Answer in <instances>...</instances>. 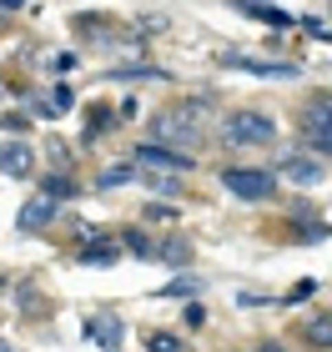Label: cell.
I'll use <instances>...</instances> for the list:
<instances>
[{"instance_id": "cell-28", "label": "cell", "mask_w": 332, "mask_h": 352, "mask_svg": "<svg viewBox=\"0 0 332 352\" xmlns=\"http://www.w3.org/2000/svg\"><path fill=\"white\" fill-rule=\"evenodd\" d=\"M297 236H302V242H322V236H327V227H322V221H318V227H302V232H297Z\"/></svg>"}, {"instance_id": "cell-30", "label": "cell", "mask_w": 332, "mask_h": 352, "mask_svg": "<svg viewBox=\"0 0 332 352\" xmlns=\"http://www.w3.org/2000/svg\"><path fill=\"white\" fill-rule=\"evenodd\" d=\"M262 352H282V347H277V342H267V347H262Z\"/></svg>"}, {"instance_id": "cell-18", "label": "cell", "mask_w": 332, "mask_h": 352, "mask_svg": "<svg viewBox=\"0 0 332 352\" xmlns=\"http://www.w3.org/2000/svg\"><path fill=\"white\" fill-rule=\"evenodd\" d=\"M146 352H181V338H177V332H151Z\"/></svg>"}, {"instance_id": "cell-27", "label": "cell", "mask_w": 332, "mask_h": 352, "mask_svg": "<svg viewBox=\"0 0 332 352\" xmlns=\"http://www.w3.org/2000/svg\"><path fill=\"white\" fill-rule=\"evenodd\" d=\"M312 292H318V287H312V282H297V287H292V292H287V302H307Z\"/></svg>"}, {"instance_id": "cell-31", "label": "cell", "mask_w": 332, "mask_h": 352, "mask_svg": "<svg viewBox=\"0 0 332 352\" xmlns=\"http://www.w3.org/2000/svg\"><path fill=\"white\" fill-rule=\"evenodd\" d=\"M0 292H5V272H0Z\"/></svg>"}, {"instance_id": "cell-11", "label": "cell", "mask_w": 332, "mask_h": 352, "mask_svg": "<svg viewBox=\"0 0 332 352\" xmlns=\"http://www.w3.org/2000/svg\"><path fill=\"white\" fill-rule=\"evenodd\" d=\"M51 217H56L51 197H36V201H25V206H21V217H15V227H21V232H41V227H45V221H51Z\"/></svg>"}, {"instance_id": "cell-8", "label": "cell", "mask_w": 332, "mask_h": 352, "mask_svg": "<svg viewBox=\"0 0 332 352\" xmlns=\"http://www.w3.org/2000/svg\"><path fill=\"white\" fill-rule=\"evenodd\" d=\"M0 171H5V176H30V171H36V146L5 141V146H0Z\"/></svg>"}, {"instance_id": "cell-20", "label": "cell", "mask_w": 332, "mask_h": 352, "mask_svg": "<svg viewBox=\"0 0 332 352\" xmlns=\"http://www.w3.org/2000/svg\"><path fill=\"white\" fill-rule=\"evenodd\" d=\"M297 25H302L307 36H318V41H332V25L322 21V15H307V21H297Z\"/></svg>"}, {"instance_id": "cell-26", "label": "cell", "mask_w": 332, "mask_h": 352, "mask_svg": "<svg viewBox=\"0 0 332 352\" xmlns=\"http://www.w3.org/2000/svg\"><path fill=\"white\" fill-rule=\"evenodd\" d=\"M181 317H186V327H201V322H207V307H201V302H192Z\"/></svg>"}, {"instance_id": "cell-1", "label": "cell", "mask_w": 332, "mask_h": 352, "mask_svg": "<svg viewBox=\"0 0 332 352\" xmlns=\"http://www.w3.org/2000/svg\"><path fill=\"white\" fill-rule=\"evenodd\" d=\"M197 121H201L197 101L156 111V116H151V141H162V146H197Z\"/></svg>"}, {"instance_id": "cell-2", "label": "cell", "mask_w": 332, "mask_h": 352, "mask_svg": "<svg viewBox=\"0 0 332 352\" xmlns=\"http://www.w3.org/2000/svg\"><path fill=\"white\" fill-rule=\"evenodd\" d=\"M221 136L232 146H267V141H277V121L262 116V111H236V116H227Z\"/></svg>"}, {"instance_id": "cell-7", "label": "cell", "mask_w": 332, "mask_h": 352, "mask_svg": "<svg viewBox=\"0 0 332 352\" xmlns=\"http://www.w3.org/2000/svg\"><path fill=\"white\" fill-rule=\"evenodd\" d=\"M272 176H282V182H297V186H318V182H322V162H307V156H282Z\"/></svg>"}, {"instance_id": "cell-5", "label": "cell", "mask_w": 332, "mask_h": 352, "mask_svg": "<svg viewBox=\"0 0 332 352\" xmlns=\"http://www.w3.org/2000/svg\"><path fill=\"white\" fill-rule=\"evenodd\" d=\"M227 66L247 71V76H262V81H292L297 66L292 60H257V56H227Z\"/></svg>"}, {"instance_id": "cell-16", "label": "cell", "mask_w": 332, "mask_h": 352, "mask_svg": "<svg viewBox=\"0 0 332 352\" xmlns=\"http://www.w3.org/2000/svg\"><path fill=\"white\" fill-rule=\"evenodd\" d=\"M131 182H136V166H126V162H121V166H106V171L96 176L101 191H111V186H131Z\"/></svg>"}, {"instance_id": "cell-12", "label": "cell", "mask_w": 332, "mask_h": 352, "mask_svg": "<svg viewBox=\"0 0 332 352\" xmlns=\"http://www.w3.org/2000/svg\"><path fill=\"white\" fill-rule=\"evenodd\" d=\"M232 6L236 10H247V15H257V21H267V25H272V30H292L297 21H292V15L287 10H272V6H257V0H232Z\"/></svg>"}, {"instance_id": "cell-19", "label": "cell", "mask_w": 332, "mask_h": 352, "mask_svg": "<svg viewBox=\"0 0 332 352\" xmlns=\"http://www.w3.org/2000/svg\"><path fill=\"white\" fill-rule=\"evenodd\" d=\"M116 81H156V66H121Z\"/></svg>"}, {"instance_id": "cell-21", "label": "cell", "mask_w": 332, "mask_h": 352, "mask_svg": "<svg viewBox=\"0 0 332 352\" xmlns=\"http://www.w3.org/2000/svg\"><path fill=\"white\" fill-rule=\"evenodd\" d=\"M126 252H136V257H151V236H146V232H126Z\"/></svg>"}, {"instance_id": "cell-10", "label": "cell", "mask_w": 332, "mask_h": 352, "mask_svg": "<svg viewBox=\"0 0 332 352\" xmlns=\"http://www.w3.org/2000/svg\"><path fill=\"white\" fill-rule=\"evenodd\" d=\"M307 136H312V146H318L322 156H332V106L307 111Z\"/></svg>"}, {"instance_id": "cell-24", "label": "cell", "mask_w": 332, "mask_h": 352, "mask_svg": "<svg viewBox=\"0 0 332 352\" xmlns=\"http://www.w3.org/2000/svg\"><path fill=\"white\" fill-rule=\"evenodd\" d=\"M45 146H51V162L56 166H71V146H66V141H45Z\"/></svg>"}, {"instance_id": "cell-4", "label": "cell", "mask_w": 332, "mask_h": 352, "mask_svg": "<svg viewBox=\"0 0 332 352\" xmlns=\"http://www.w3.org/2000/svg\"><path fill=\"white\" fill-rule=\"evenodd\" d=\"M136 162L151 166V171H177V176L192 171V156L171 151V146H162V141H146V146H136Z\"/></svg>"}, {"instance_id": "cell-13", "label": "cell", "mask_w": 332, "mask_h": 352, "mask_svg": "<svg viewBox=\"0 0 332 352\" xmlns=\"http://www.w3.org/2000/svg\"><path fill=\"white\" fill-rule=\"evenodd\" d=\"M302 338H307L312 347H322V352H332V312H312L307 322H302Z\"/></svg>"}, {"instance_id": "cell-6", "label": "cell", "mask_w": 332, "mask_h": 352, "mask_svg": "<svg viewBox=\"0 0 332 352\" xmlns=\"http://www.w3.org/2000/svg\"><path fill=\"white\" fill-rule=\"evenodd\" d=\"M86 338L96 342V347H106V352H116L121 338H126V327H121V317H116V312H96V317L86 322Z\"/></svg>"}, {"instance_id": "cell-14", "label": "cell", "mask_w": 332, "mask_h": 352, "mask_svg": "<svg viewBox=\"0 0 332 352\" xmlns=\"http://www.w3.org/2000/svg\"><path fill=\"white\" fill-rule=\"evenodd\" d=\"M41 197H51V201H66V197H76V182H71L66 171H51V176L41 182Z\"/></svg>"}, {"instance_id": "cell-17", "label": "cell", "mask_w": 332, "mask_h": 352, "mask_svg": "<svg viewBox=\"0 0 332 352\" xmlns=\"http://www.w3.org/2000/svg\"><path fill=\"white\" fill-rule=\"evenodd\" d=\"M71 101H76V96H71L66 86H56V96H51L45 106H36V111H41V116H60V111H71Z\"/></svg>"}, {"instance_id": "cell-32", "label": "cell", "mask_w": 332, "mask_h": 352, "mask_svg": "<svg viewBox=\"0 0 332 352\" xmlns=\"http://www.w3.org/2000/svg\"><path fill=\"white\" fill-rule=\"evenodd\" d=\"M0 96H5V86H0Z\"/></svg>"}, {"instance_id": "cell-22", "label": "cell", "mask_w": 332, "mask_h": 352, "mask_svg": "<svg viewBox=\"0 0 332 352\" xmlns=\"http://www.w3.org/2000/svg\"><path fill=\"white\" fill-rule=\"evenodd\" d=\"M236 307H277V297H267V292H236Z\"/></svg>"}, {"instance_id": "cell-23", "label": "cell", "mask_w": 332, "mask_h": 352, "mask_svg": "<svg viewBox=\"0 0 332 352\" xmlns=\"http://www.w3.org/2000/svg\"><path fill=\"white\" fill-rule=\"evenodd\" d=\"M186 292H197V282H192V277H177L171 287H162V297H186Z\"/></svg>"}, {"instance_id": "cell-15", "label": "cell", "mask_w": 332, "mask_h": 352, "mask_svg": "<svg viewBox=\"0 0 332 352\" xmlns=\"http://www.w3.org/2000/svg\"><path fill=\"white\" fill-rule=\"evenodd\" d=\"M151 257H156V262H171V267H181L186 257H192V247H186L181 236H171V242H156V247H151Z\"/></svg>"}, {"instance_id": "cell-3", "label": "cell", "mask_w": 332, "mask_h": 352, "mask_svg": "<svg viewBox=\"0 0 332 352\" xmlns=\"http://www.w3.org/2000/svg\"><path fill=\"white\" fill-rule=\"evenodd\" d=\"M221 186H227L236 201H267L272 186H277V176L262 171V166H232V171H221Z\"/></svg>"}, {"instance_id": "cell-25", "label": "cell", "mask_w": 332, "mask_h": 352, "mask_svg": "<svg viewBox=\"0 0 332 352\" xmlns=\"http://www.w3.org/2000/svg\"><path fill=\"white\" fill-rule=\"evenodd\" d=\"M146 221H177V212L162 206V201H151V206H146Z\"/></svg>"}, {"instance_id": "cell-29", "label": "cell", "mask_w": 332, "mask_h": 352, "mask_svg": "<svg viewBox=\"0 0 332 352\" xmlns=\"http://www.w3.org/2000/svg\"><path fill=\"white\" fill-rule=\"evenodd\" d=\"M25 6V0H0V10H21Z\"/></svg>"}, {"instance_id": "cell-9", "label": "cell", "mask_w": 332, "mask_h": 352, "mask_svg": "<svg viewBox=\"0 0 332 352\" xmlns=\"http://www.w3.org/2000/svg\"><path fill=\"white\" fill-rule=\"evenodd\" d=\"M116 262H121V247L106 236H91L86 247H76V267H116Z\"/></svg>"}]
</instances>
